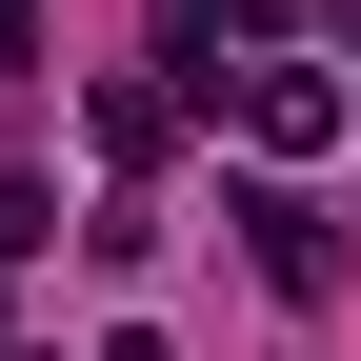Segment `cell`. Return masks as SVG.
Listing matches in <instances>:
<instances>
[{
    "label": "cell",
    "instance_id": "obj_1",
    "mask_svg": "<svg viewBox=\"0 0 361 361\" xmlns=\"http://www.w3.org/2000/svg\"><path fill=\"white\" fill-rule=\"evenodd\" d=\"M341 121H361V80H322V61H241V141H261V161H322Z\"/></svg>",
    "mask_w": 361,
    "mask_h": 361
},
{
    "label": "cell",
    "instance_id": "obj_2",
    "mask_svg": "<svg viewBox=\"0 0 361 361\" xmlns=\"http://www.w3.org/2000/svg\"><path fill=\"white\" fill-rule=\"evenodd\" d=\"M241 241H261V281H281V301H322V281H341V221H322V201H301V180H281V161H261V180H241Z\"/></svg>",
    "mask_w": 361,
    "mask_h": 361
},
{
    "label": "cell",
    "instance_id": "obj_3",
    "mask_svg": "<svg viewBox=\"0 0 361 361\" xmlns=\"http://www.w3.org/2000/svg\"><path fill=\"white\" fill-rule=\"evenodd\" d=\"M80 141H101V161H121V180H141V161H161V141H180V101H161V80H101V101H80Z\"/></svg>",
    "mask_w": 361,
    "mask_h": 361
},
{
    "label": "cell",
    "instance_id": "obj_4",
    "mask_svg": "<svg viewBox=\"0 0 361 361\" xmlns=\"http://www.w3.org/2000/svg\"><path fill=\"white\" fill-rule=\"evenodd\" d=\"M40 221H61V201H40V180H0V261H20V241H40Z\"/></svg>",
    "mask_w": 361,
    "mask_h": 361
},
{
    "label": "cell",
    "instance_id": "obj_5",
    "mask_svg": "<svg viewBox=\"0 0 361 361\" xmlns=\"http://www.w3.org/2000/svg\"><path fill=\"white\" fill-rule=\"evenodd\" d=\"M101 361H161V341H141V322H121V341H101Z\"/></svg>",
    "mask_w": 361,
    "mask_h": 361
}]
</instances>
